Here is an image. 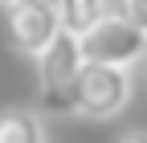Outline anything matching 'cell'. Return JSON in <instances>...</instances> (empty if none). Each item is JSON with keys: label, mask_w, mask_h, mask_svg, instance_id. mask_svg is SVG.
Masks as SVG:
<instances>
[{"label": "cell", "mask_w": 147, "mask_h": 143, "mask_svg": "<svg viewBox=\"0 0 147 143\" xmlns=\"http://www.w3.org/2000/svg\"><path fill=\"white\" fill-rule=\"evenodd\" d=\"M82 65H86V57H82V41L65 37V33L41 53V57H37L41 111H49V115H74V86H78Z\"/></svg>", "instance_id": "6da1fadb"}, {"label": "cell", "mask_w": 147, "mask_h": 143, "mask_svg": "<svg viewBox=\"0 0 147 143\" xmlns=\"http://www.w3.org/2000/svg\"><path fill=\"white\" fill-rule=\"evenodd\" d=\"M131 102V69L110 65H82L74 86V115L86 119H115Z\"/></svg>", "instance_id": "7a4b0ae2"}, {"label": "cell", "mask_w": 147, "mask_h": 143, "mask_svg": "<svg viewBox=\"0 0 147 143\" xmlns=\"http://www.w3.org/2000/svg\"><path fill=\"white\" fill-rule=\"evenodd\" d=\"M82 57L86 65H110V69H131L147 57V37L139 29H131L119 16H106V21L82 41Z\"/></svg>", "instance_id": "3957f363"}, {"label": "cell", "mask_w": 147, "mask_h": 143, "mask_svg": "<svg viewBox=\"0 0 147 143\" xmlns=\"http://www.w3.org/2000/svg\"><path fill=\"white\" fill-rule=\"evenodd\" d=\"M8 12V33L16 49H25L29 57H41V53L61 37V21H57V4H45V0H16L4 4Z\"/></svg>", "instance_id": "277c9868"}, {"label": "cell", "mask_w": 147, "mask_h": 143, "mask_svg": "<svg viewBox=\"0 0 147 143\" xmlns=\"http://www.w3.org/2000/svg\"><path fill=\"white\" fill-rule=\"evenodd\" d=\"M106 16H110V4H102V0H61V4H57L61 33L74 37V41H86Z\"/></svg>", "instance_id": "5b68a950"}, {"label": "cell", "mask_w": 147, "mask_h": 143, "mask_svg": "<svg viewBox=\"0 0 147 143\" xmlns=\"http://www.w3.org/2000/svg\"><path fill=\"white\" fill-rule=\"evenodd\" d=\"M0 143H45V127L33 111L8 106L0 111Z\"/></svg>", "instance_id": "8992f818"}, {"label": "cell", "mask_w": 147, "mask_h": 143, "mask_svg": "<svg viewBox=\"0 0 147 143\" xmlns=\"http://www.w3.org/2000/svg\"><path fill=\"white\" fill-rule=\"evenodd\" d=\"M110 16L127 21L131 29H139L147 37V0H119V4H110Z\"/></svg>", "instance_id": "52a82bcc"}, {"label": "cell", "mask_w": 147, "mask_h": 143, "mask_svg": "<svg viewBox=\"0 0 147 143\" xmlns=\"http://www.w3.org/2000/svg\"><path fill=\"white\" fill-rule=\"evenodd\" d=\"M119 143H147V131H131V135H123Z\"/></svg>", "instance_id": "ba28073f"}]
</instances>
